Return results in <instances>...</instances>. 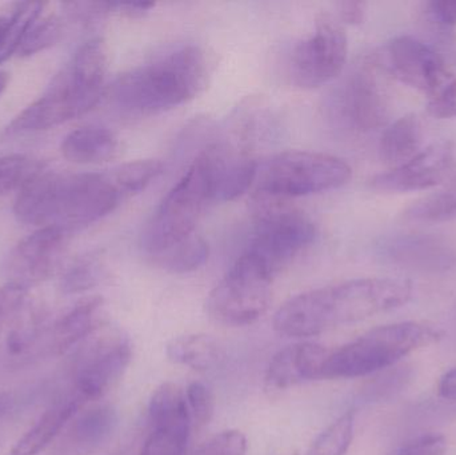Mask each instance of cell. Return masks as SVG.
I'll list each match as a JSON object with an SVG mask.
<instances>
[{"label": "cell", "instance_id": "ac0fdd59", "mask_svg": "<svg viewBox=\"0 0 456 455\" xmlns=\"http://www.w3.org/2000/svg\"><path fill=\"white\" fill-rule=\"evenodd\" d=\"M210 167L214 200L231 202L255 183L257 162L241 149L214 143L203 149Z\"/></svg>", "mask_w": 456, "mask_h": 455}, {"label": "cell", "instance_id": "3957f363", "mask_svg": "<svg viewBox=\"0 0 456 455\" xmlns=\"http://www.w3.org/2000/svg\"><path fill=\"white\" fill-rule=\"evenodd\" d=\"M211 74L208 53L200 45H183L120 75L110 96L123 114L151 117L197 98Z\"/></svg>", "mask_w": 456, "mask_h": 455}, {"label": "cell", "instance_id": "f6af8a7d", "mask_svg": "<svg viewBox=\"0 0 456 455\" xmlns=\"http://www.w3.org/2000/svg\"><path fill=\"white\" fill-rule=\"evenodd\" d=\"M8 83H10V75L7 72L0 71V98H2L4 91L7 90Z\"/></svg>", "mask_w": 456, "mask_h": 455}, {"label": "cell", "instance_id": "7402d4cb", "mask_svg": "<svg viewBox=\"0 0 456 455\" xmlns=\"http://www.w3.org/2000/svg\"><path fill=\"white\" fill-rule=\"evenodd\" d=\"M61 155L77 165H102L120 151L119 138L106 127H80L64 136Z\"/></svg>", "mask_w": 456, "mask_h": 455}, {"label": "cell", "instance_id": "7c38bea8", "mask_svg": "<svg viewBox=\"0 0 456 455\" xmlns=\"http://www.w3.org/2000/svg\"><path fill=\"white\" fill-rule=\"evenodd\" d=\"M87 339V347L77 362L75 386L83 400L95 401L122 378L130 365L133 350L125 334L103 330V326Z\"/></svg>", "mask_w": 456, "mask_h": 455}, {"label": "cell", "instance_id": "7bdbcfd3", "mask_svg": "<svg viewBox=\"0 0 456 455\" xmlns=\"http://www.w3.org/2000/svg\"><path fill=\"white\" fill-rule=\"evenodd\" d=\"M438 394L442 400L456 402V368L444 374L438 384Z\"/></svg>", "mask_w": 456, "mask_h": 455}, {"label": "cell", "instance_id": "ba28073f", "mask_svg": "<svg viewBox=\"0 0 456 455\" xmlns=\"http://www.w3.org/2000/svg\"><path fill=\"white\" fill-rule=\"evenodd\" d=\"M347 162L323 152L284 151L257 163L256 192L271 197H307L340 189L350 182Z\"/></svg>", "mask_w": 456, "mask_h": 455}, {"label": "cell", "instance_id": "484cf974", "mask_svg": "<svg viewBox=\"0 0 456 455\" xmlns=\"http://www.w3.org/2000/svg\"><path fill=\"white\" fill-rule=\"evenodd\" d=\"M403 219L415 223L456 221V174L441 190L420 198L403 211Z\"/></svg>", "mask_w": 456, "mask_h": 455}, {"label": "cell", "instance_id": "cb8c5ba5", "mask_svg": "<svg viewBox=\"0 0 456 455\" xmlns=\"http://www.w3.org/2000/svg\"><path fill=\"white\" fill-rule=\"evenodd\" d=\"M423 130L419 118L407 114L396 119L383 131L379 142V154L391 168L407 162L420 151Z\"/></svg>", "mask_w": 456, "mask_h": 455}, {"label": "cell", "instance_id": "b9f144b4", "mask_svg": "<svg viewBox=\"0 0 456 455\" xmlns=\"http://www.w3.org/2000/svg\"><path fill=\"white\" fill-rule=\"evenodd\" d=\"M154 7L155 3L149 2L115 3V11L134 19L142 18Z\"/></svg>", "mask_w": 456, "mask_h": 455}, {"label": "cell", "instance_id": "603a6c76", "mask_svg": "<svg viewBox=\"0 0 456 455\" xmlns=\"http://www.w3.org/2000/svg\"><path fill=\"white\" fill-rule=\"evenodd\" d=\"M149 421L151 430L190 432L192 422L186 393L173 382L160 385L150 400Z\"/></svg>", "mask_w": 456, "mask_h": 455}, {"label": "cell", "instance_id": "ffe728a7", "mask_svg": "<svg viewBox=\"0 0 456 455\" xmlns=\"http://www.w3.org/2000/svg\"><path fill=\"white\" fill-rule=\"evenodd\" d=\"M86 401L79 394L56 401L40 417L39 421L15 443L10 455L42 453L61 435L63 427L79 413Z\"/></svg>", "mask_w": 456, "mask_h": 455}, {"label": "cell", "instance_id": "60d3db41", "mask_svg": "<svg viewBox=\"0 0 456 455\" xmlns=\"http://www.w3.org/2000/svg\"><path fill=\"white\" fill-rule=\"evenodd\" d=\"M338 10L343 23L358 26L366 19L367 4L361 0H345L338 4Z\"/></svg>", "mask_w": 456, "mask_h": 455}, {"label": "cell", "instance_id": "836d02e7", "mask_svg": "<svg viewBox=\"0 0 456 455\" xmlns=\"http://www.w3.org/2000/svg\"><path fill=\"white\" fill-rule=\"evenodd\" d=\"M186 401L191 422L200 429L210 424L216 411V397L208 385L194 381L187 386Z\"/></svg>", "mask_w": 456, "mask_h": 455}, {"label": "cell", "instance_id": "ab89813d", "mask_svg": "<svg viewBox=\"0 0 456 455\" xmlns=\"http://www.w3.org/2000/svg\"><path fill=\"white\" fill-rule=\"evenodd\" d=\"M425 12L431 21L444 28L456 26V0H433L425 4Z\"/></svg>", "mask_w": 456, "mask_h": 455}, {"label": "cell", "instance_id": "7dc6e473", "mask_svg": "<svg viewBox=\"0 0 456 455\" xmlns=\"http://www.w3.org/2000/svg\"><path fill=\"white\" fill-rule=\"evenodd\" d=\"M115 455H119V454H115Z\"/></svg>", "mask_w": 456, "mask_h": 455}, {"label": "cell", "instance_id": "9c48e42d", "mask_svg": "<svg viewBox=\"0 0 456 455\" xmlns=\"http://www.w3.org/2000/svg\"><path fill=\"white\" fill-rule=\"evenodd\" d=\"M273 277L249 254L243 253L206 299L211 320L239 328L251 325L267 313Z\"/></svg>", "mask_w": 456, "mask_h": 455}, {"label": "cell", "instance_id": "d4e9b609", "mask_svg": "<svg viewBox=\"0 0 456 455\" xmlns=\"http://www.w3.org/2000/svg\"><path fill=\"white\" fill-rule=\"evenodd\" d=\"M166 354L171 362L197 371L213 370L224 357L219 342L208 334L176 337L168 342Z\"/></svg>", "mask_w": 456, "mask_h": 455}, {"label": "cell", "instance_id": "2e32d148", "mask_svg": "<svg viewBox=\"0 0 456 455\" xmlns=\"http://www.w3.org/2000/svg\"><path fill=\"white\" fill-rule=\"evenodd\" d=\"M377 253L388 264L423 274H444L456 264L452 246L431 234L388 235L378 243Z\"/></svg>", "mask_w": 456, "mask_h": 455}, {"label": "cell", "instance_id": "4fadbf2b", "mask_svg": "<svg viewBox=\"0 0 456 455\" xmlns=\"http://www.w3.org/2000/svg\"><path fill=\"white\" fill-rule=\"evenodd\" d=\"M456 174L454 144L439 142L420 150L414 158L378 174L370 181L375 191L385 194H406L425 191L447 183Z\"/></svg>", "mask_w": 456, "mask_h": 455}, {"label": "cell", "instance_id": "7a4b0ae2", "mask_svg": "<svg viewBox=\"0 0 456 455\" xmlns=\"http://www.w3.org/2000/svg\"><path fill=\"white\" fill-rule=\"evenodd\" d=\"M123 199L111 170L63 174L42 167L19 190L13 214L21 223L71 235L111 214Z\"/></svg>", "mask_w": 456, "mask_h": 455}, {"label": "cell", "instance_id": "52a82bcc", "mask_svg": "<svg viewBox=\"0 0 456 455\" xmlns=\"http://www.w3.org/2000/svg\"><path fill=\"white\" fill-rule=\"evenodd\" d=\"M213 200L210 167L202 150L150 218L142 234V248L147 256L194 235L198 222Z\"/></svg>", "mask_w": 456, "mask_h": 455}, {"label": "cell", "instance_id": "6da1fadb", "mask_svg": "<svg viewBox=\"0 0 456 455\" xmlns=\"http://www.w3.org/2000/svg\"><path fill=\"white\" fill-rule=\"evenodd\" d=\"M412 297L409 280L358 278L305 291L284 302L273 317L281 336L308 338L338 326L361 322L404 306Z\"/></svg>", "mask_w": 456, "mask_h": 455}, {"label": "cell", "instance_id": "e575fe53", "mask_svg": "<svg viewBox=\"0 0 456 455\" xmlns=\"http://www.w3.org/2000/svg\"><path fill=\"white\" fill-rule=\"evenodd\" d=\"M190 432L151 430L139 455H186Z\"/></svg>", "mask_w": 456, "mask_h": 455}, {"label": "cell", "instance_id": "ee69618b", "mask_svg": "<svg viewBox=\"0 0 456 455\" xmlns=\"http://www.w3.org/2000/svg\"><path fill=\"white\" fill-rule=\"evenodd\" d=\"M11 403H12V398L11 394L5 392H0V419L3 416H5L8 410H10Z\"/></svg>", "mask_w": 456, "mask_h": 455}, {"label": "cell", "instance_id": "bcb514c9", "mask_svg": "<svg viewBox=\"0 0 456 455\" xmlns=\"http://www.w3.org/2000/svg\"><path fill=\"white\" fill-rule=\"evenodd\" d=\"M8 18L0 16V51H2L3 43H4L5 31H7Z\"/></svg>", "mask_w": 456, "mask_h": 455}, {"label": "cell", "instance_id": "5bb4252c", "mask_svg": "<svg viewBox=\"0 0 456 455\" xmlns=\"http://www.w3.org/2000/svg\"><path fill=\"white\" fill-rule=\"evenodd\" d=\"M375 66L403 85L428 95L449 69L430 45L410 35L393 37L375 55Z\"/></svg>", "mask_w": 456, "mask_h": 455}, {"label": "cell", "instance_id": "4316f807", "mask_svg": "<svg viewBox=\"0 0 456 455\" xmlns=\"http://www.w3.org/2000/svg\"><path fill=\"white\" fill-rule=\"evenodd\" d=\"M208 253L210 250L206 240L194 234L160 253L154 254L150 259L166 272L186 274L203 266L208 261Z\"/></svg>", "mask_w": 456, "mask_h": 455}, {"label": "cell", "instance_id": "f1b7e54d", "mask_svg": "<svg viewBox=\"0 0 456 455\" xmlns=\"http://www.w3.org/2000/svg\"><path fill=\"white\" fill-rule=\"evenodd\" d=\"M355 411H347L321 433L308 455H346L354 440Z\"/></svg>", "mask_w": 456, "mask_h": 455}, {"label": "cell", "instance_id": "e0dca14e", "mask_svg": "<svg viewBox=\"0 0 456 455\" xmlns=\"http://www.w3.org/2000/svg\"><path fill=\"white\" fill-rule=\"evenodd\" d=\"M330 352L314 342H300L279 350L268 363L265 384L268 392H281L307 381H322Z\"/></svg>", "mask_w": 456, "mask_h": 455}, {"label": "cell", "instance_id": "8992f818", "mask_svg": "<svg viewBox=\"0 0 456 455\" xmlns=\"http://www.w3.org/2000/svg\"><path fill=\"white\" fill-rule=\"evenodd\" d=\"M251 210L254 230L244 253L256 259L275 277L314 242L315 223L289 199L260 192L252 198Z\"/></svg>", "mask_w": 456, "mask_h": 455}, {"label": "cell", "instance_id": "f35d334b", "mask_svg": "<svg viewBox=\"0 0 456 455\" xmlns=\"http://www.w3.org/2000/svg\"><path fill=\"white\" fill-rule=\"evenodd\" d=\"M447 441L444 435H425L402 446L395 455H444Z\"/></svg>", "mask_w": 456, "mask_h": 455}, {"label": "cell", "instance_id": "44dd1931", "mask_svg": "<svg viewBox=\"0 0 456 455\" xmlns=\"http://www.w3.org/2000/svg\"><path fill=\"white\" fill-rule=\"evenodd\" d=\"M103 305L102 297H90L77 302L66 313L53 329L51 349L53 353L58 355L66 354L101 329L103 326L101 320Z\"/></svg>", "mask_w": 456, "mask_h": 455}, {"label": "cell", "instance_id": "f546056e", "mask_svg": "<svg viewBox=\"0 0 456 455\" xmlns=\"http://www.w3.org/2000/svg\"><path fill=\"white\" fill-rule=\"evenodd\" d=\"M45 3H20L15 12L8 18L7 31H5L4 43L0 51V63L10 59L13 53H18L27 32L31 28L34 21L39 18L45 10Z\"/></svg>", "mask_w": 456, "mask_h": 455}, {"label": "cell", "instance_id": "5b68a950", "mask_svg": "<svg viewBox=\"0 0 456 455\" xmlns=\"http://www.w3.org/2000/svg\"><path fill=\"white\" fill-rule=\"evenodd\" d=\"M442 338L430 323L399 322L371 329L355 341L330 352L322 379H350L371 376L395 366L402 358Z\"/></svg>", "mask_w": 456, "mask_h": 455}, {"label": "cell", "instance_id": "4dcf8cb0", "mask_svg": "<svg viewBox=\"0 0 456 455\" xmlns=\"http://www.w3.org/2000/svg\"><path fill=\"white\" fill-rule=\"evenodd\" d=\"M103 274V264L98 256H82L61 275V290L66 294L85 293L98 286Z\"/></svg>", "mask_w": 456, "mask_h": 455}, {"label": "cell", "instance_id": "d6986e66", "mask_svg": "<svg viewBox=\"0 0 456 455\" xmlns=\"http://www.w3.org/2000/svg\"><path fill=\"white\" fill-rule=\"evenodd\" d=\"M72 419L58 455H88L98 451L114 435L119 421L117 410L110 405L94 406Z\"/></svg>", "mask_w": 456, "mask_h": 455}, {"label": "cell", "instance_id": "83f0119b", "mask_svg": "<svg viewBox=\"0 0 456 455\" xmlns=\"http://www.w3.org/2000/svg\"><path fill=\"white\" fill-rule=\"evenodd\" d=\"M165 170V166L158 159H142L125 163L112 168L111 174L118 187L126 198L143 191L147 186L157 181Z\"/></svg>", "mask_w": 456, "mask_h": 455}, {"label": "cell", "instance_id": "d6a6232c", "mask_svg": "<svg viewBox=\"0 0 456 455\" xmlns=\"http://www.w3.org/2000/svg\"><path fill=\"white\" fill-rule=\"evenodd\" d=\"M61 34V24L56 16H39L27 32L20 48L19 56H31L45 48L51 47L58 42Z\"/></svg>", "mask_w": 456, "mask_h": 455}, {"label": "cell", "instance_id": "74e56055", "mask_svg": "<svg viewBox=\"0 0 456 455\" xmlns=\"http://www.w3.org/2000/svg\"><path fill=\"white\" fill-rule=\"evenodd\" d=\"M27 288L8 282L0 288V330L2 325L11 317L21 312L26 305Z\"/></svg>", "mask_w": 456, "mask_h": 455}, {"label": "cell", "instance_id": "9a60e30c", "mask_svg": "<svg viewBox=\"0 0 456 455\" xmlns=\"http://www.w3.org/2000/svg\"><path fill=\"white\" fill-rule=\"evenodd\" d=\"M69 237L58 227H42L24 238L5 261L8 282L28 288L50 278L61 264Z\"/></svg>", "mask_w": 456, "mask_h": 455}, {"label": "cell", "instance_id": "8fae6325", "mask_svg": "<svg viewBox=\"0 0 456 455\" xmlns=\"http://www.w3.org/2000/svg\"><path fill=\"white\" fill-rule=\"evenodd\" d=\"M327 118L335 127L351 134H367L387 119L385 93L369 69L348 75L327 102Z\"/></svg>", "mask_w": 456, "mask_h": 455}, {"label": "cell", "instance_id": "d590c367", "mask_svg": "<svg viewBox=\"0 0 456 455\" xmlns=\"http://www.w3.org/2000/svg\"><path fill=\"white\" fill-rule=\"evenodd\" d=\"M428 112L438 119L456 118V77L447 71L428 95Z\"/></svg>", "mask_w": 456, "mask_h": 455}, {"label": "cell", "instance_id": "1f68e13d", "mask_svg": "<svg viewBox=\"0 0 456 455\" xmlns=\"http://www.w3.org/2000/svg\"><path fill=\"white\" fill-rule=\"evenodd\" d=\"M42 168L37 160L24 154L0 157V197L20 190Z\"/></svg>", "mask_w": 456, "mask_h": 455}, {"label": "cell", "instance_id": "8d00e7d4", "mask_svg": "<svg viewBox=\"0 0 456 455\" xmlns=\"http://www.w3.org/2000/svg\"><path fill=\"white\" fill-rule=\"evenodd\" d=\"M247 451L246 435L239 430H226L200 446L197 455H247Z\"/></svg>", "mask_w": 456, "mask_h": 455}, {"label": "cell", "instance_id": "30bf717a", "mask_svg": "<svg viewBox=\"0 0 456 455\" xmlns=\"http://www.w3.org/2000/svg\"><path fill=\"white\" fill-rule=\"evenodd\" d=\"M347 53V35L343 27L330 15L319 16L313 34L292 53V80L305 90L321 87L342 74Z\"/></svg>", "mask_w": 456, "mask_h": 455}, {"label": "cell", "instance_id": "277c9868", "mask_svg": "<svg viewBox=\"0 0 456 455\" xmlns=\"http://www.w3.org/2000/svg\"><path fill=\"white\" fill-rule=\"evenodd\" d=\"M109 56L101 37L87 40L56 75L45 93L24 109L5 128L10 136L58 127L90 112L106 85Z\"/></svg>", "mask_w": 456, "mask_h": 455}]
</instances>
